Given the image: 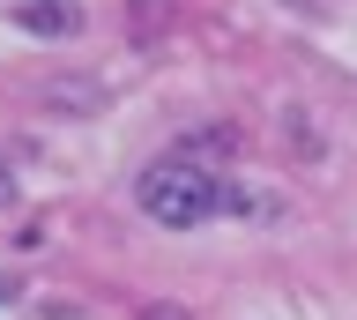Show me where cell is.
<instances>
[{
  "label": "cell",
  "instance_id": "cell-1",
  "mask_svg": "<svg viewBox=\"0 0 357 320\" xmlns=\"http://www.w3.org/2000/svg\"><path fill=\"white\" fill-rule=\"evenodd\" d=\"M134 201H142V216H149V224H164V231H194V224H208L216 208H253L238 186H223L216 172H201V164H186V157L142 164Z\"/></svg>",
  "mask_w": 357,
  "mask_h": 320
},
{
  "label": "cell",
  "instance_id": "cell-2",
  "mask_svg": "<svg viewBox=\"0 0 357 320\" xmlns=\"http://www.w3.org/2000/svg\"><path fill=\"white\" fill-rule=\"evenodd\" d=\"M15 15L30 38H75L82 30V0H22Z\"/></svg>",
  "mask_w": 357,
  "mask_h": 320
},
{
  "label": "cell",
  "instance_id": "cell-3",
  "mask_svg": "<svg viewBox=\"0 0 357 320\" xmlns=\"http://www.w3.org/2000/svg\"><path fill=\"white\" fill-rule=\"evenodd\" d=\"M38 105L45 112H97V105H105V82H89V75H52V82H38Z\"/></svg>",
  "mask_w": 357,
  "mask_h": 320
},
{
  "label": "cell",
  "instance_id": "cell-4",
  "mask_svg": "<svg viewBox=\"0 0 357 320\" xmlns=\"http://www.w3.org/2000/svg\"><path fill=\"white\" fill-rule=\"evenodd\" d=\"M283 135H290V149H298V157H320V135H312L305 112H283Z\"/></svg>",
  "mask_w": 357,
  "mask_h": 320
},
{
  "label": "cell",
  "instance_id": "cell-5",
  "mask_svg": "<svg viewBox=\"0 0 357 320\" xmlns=\"http://www.w3.org/2000/svg\"><path fill=\"white\" fill-rule=\"evenodd\" d=\"M0 201H15V172H8V157H0Z\"/></svg>",
  "mask_w": 357,
  "mask_h": 320
},
{
  "label": "cell",
  "instance_id": "cell-6",
  "mask_svg": "<svg viewBox=\"0 0 357 320\" xmlns=\"http://www.w3.org/2000/svg\"><path fill=\"white\" fill-rule=\"evenodd\" d=\"M149 320H186V313H172V305H156V313H149Z\"/></svg>",
  "mask_w": 357,
  "mask_h": 320
}]
</instances>
